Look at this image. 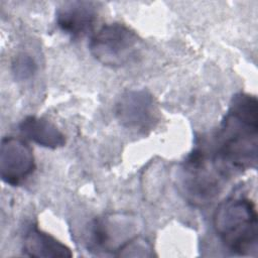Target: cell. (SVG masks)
<instances>
[{"label": "cell", "mask_w": 258, "mask_h": 258, "mask_svg": "<svg viewBox=\"0 0 258 258\" xmlns=\"http://www.w3.org/2000/svg\"><path fill=\"white\" fill-rule=\"evenodd\" d=\"M211 158L225 178L256 167L258 152V101L253 95L238 93L215 136Z\"/></svg>", "instance_id": "obj_1"}, {"label": "cell", "mask_w": 258, "mask_h": 258, "mask_svg": "<svg viewBox=\"0 0 258 258\" xmlns=\"http://www.w3.org/2000/svg\"><path fill=\"white\" fill-rule=\"evenodd\" d=\"M35 170L31 147L19 137L6 136L0 145V176L12 186L22 184Z\"/></svg>", "instance_id": "obj_6"}, {"label": "cell", "mask_w": 258, "mask_h": 258, "mask_svg": "<svg viewBox=\"0 0 258 258\" xmlns=\"http://www.w3.org/2000/svg\"><path fill=\"white\" fill-rule=\"evenodd\" d=\"M37 71V64L27 53L17 54L12 61V74L15 80L22 82L31 79Z\"/></svg>", "instance_id": "obj_10"}, {"label": "cell", "mask_w": 258, "mask_h": 258, "mask_svg": "<svg viewBox=\"0 0 258 258\" xmlns=\"http://www.w3.org/2000/svg\"><path fill=\"white\" fill-rule=\"evenodd\" d=\"M181 187L185 198L196 206L211 203L222 190L226 178L215 166L204 146H197L182 164Z\"/></svg>", "instance_id": "obj_4"}, {"label": "cell", "mask_w": 258, "mask_h": 258, "mask_svg": "<svg viewBox=\"0 0 258 258\" xmlns=\"http://www.w3.org/2000/svg\"><path fill=\"white\" fill-rule=\"evenodd\" d=\"M142 39L129 26L112 22L101 26L91 37V54L103 66L121 68L135 61L142 50Z\"/></svg>", "instance_id": "obj_3"}, {"label": "cell", "mask_w": 258, "mask_h": 258, "mask_svg": "<svg viewBox=\"0 0 258 258\" xmlns=\"http://www.w3.org/2000/svg\"><path fill=\"white\" fill-rule=\"evenodd\" d=\"M213 225L219 239L231 252L250 255L257 250V212L248 198L229 197L221 202L214 212Z\"/></svg>", "instance_id": "obj_2"}, {"label": "cell", "mask_w": 258, "mask_h": 258, "mask_svg": "<svg viewBox=\"0 0 258 258\" xmlns=\"http://www.w3.org/2000/svg\"><path fill=\"white\" fill-rule=\"evenodd\" d=\"M19 131L39 146L56 149L64 146L66 136L52 122L37 116H27L19 124Z\"/></svg>", "instance_id": "obj_8"}, {"label": "cell", "mask_w": 258, "mask_h": 258, "mask_svg": "<svg viewBox=\"0 0 258 258\" xmlns=\"http://www.w3.org/2000/svg\"><path fill=\"white\" fill-rule=\"evenodd\" d=\"M23 252L29 257L69 258L71 249L51 235L39 230L36 226L28 229L23 239Z\"/></svg>", "instance_id": "obj_9"}, {"label": "cell", "mask_w": 258, "mask_h": 258, "mask_svg": "<svg viewBox=\"0 0 258 258\" xmlns=\"http://www.w3.org/2000/svg\"><path fill=\"white\" fill-rule=\"evenodd\" d=\"M115 115L123 127L146 133L158 122L159 110L149 92L130 90L118 98L115 104Z\"/></svg>", "instance_id": "obj_5"}, {"label": "cell", "mask_w": 258, "mask_h": 258, "mask_svg": "<svg viewBox=\"0 0 258 258\" xmlns=\"http://www.w3.org/2000/svg\"><path fill=\"white\" fill-rule=\"evenodd\" d=\"M98 3L93 1L63 2L55 12L57 27L74 39L80 38L90 32L98 17Z\"/></svg>", "instance_id": "obj_7"}]
</instances>
